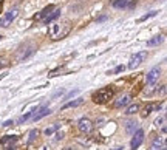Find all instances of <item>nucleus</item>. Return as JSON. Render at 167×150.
Here are the masks:
<instances>
[{"label": "nucleus", "mask_w": 167, "mask_h": 150, "mask_svg": "<svg viewBox=\"0 0 167 150\" xmlns=\"http://www.w3.org/2000/svg\"><path fill=\"white\" fill-rule=\"evenodd\" d=\"M110 98H113V88H110V87H104V88L98 90V91L93 94V102L98 104V105H102V104L108 102Z\"/></svg>", "instance_id": "obj_1"}, {"label": "nucleus", "mask_w": 167, "mask_h": 150, "mask_svg": "<svg viewBox=\"0 0 167 150\" xmlns=\"http://www.w3.org/2000/svg\"><path fill=\"white\" fill-rule=\"evenodd\" d=\"M146 59H147V51H139V53H136L135 56H131V59H130V62H128V68H130V70L138 68Z\"/></svg>", "instance_id": "obj_2"}, {"label": "nucleus", "mask_w": 167, "mask_h": 150, "mask_svg": "<svg viewBox=\"0 0 167 150\" xmlns=\"http://www.w3.org/2000/svg\"><path fill=\"white\" fill-rule=\"evenodd\" d=\"M17 14H19V9H17V8H14V9L8 11V12L0 19V28H6V27H9V23L17 17Z\"/></svg>", "instance_id": "obj_3"}, {"label": "nucleus", "mask_w": 167, "mask_h": 150, "mask_svg": "<svg viewBox=\"0 0 167 150\" xmlns=\"http://www.w3.org/2000/svg\"><path fill=\"white\" fill-rule=\"evenodd\" d=\"M144 143V130H135L133 132V138H131V141H130V146H131V149H138L141 144Z\"/></svg>", "instance_id": "obj_4"}, {"label": "nucleus", "mask_w": 167, "mask_h": 150, "mask_svg": "<svg viewBox=\"0 0 167 150\" xmlns=\"http://www.w3.org/2000/svg\"><path fill=\"white\" fill-rule=\"evenodd\" d=\"M33 53H34V48H31V46H23V48H20V50L17 51V54H16V62H22V60L28 59Z\"/></svg>", "instance_id": "obj_5"}, {"label": "nucleus", "mask_w": 167, "mask_h": 150, "mask_svg": "<svg viewBox=\"0 0 167 150\" xmlns=\"http://www.w3.org/2000/svg\"><path fill=\"white\" fill-rule=\"evenodd\" d=\"M160 76H161V68H160V67L152 68V70L147 73V85H155V84L158 82Z\"/></svg>", "instance_id": "obj_6"}, {"label": "nucleus", "mask_w": 167, "mask_h": 150, "mask_svg": "<svg viewBox=\"0 0 167 150\" xmlns=\"http://www.w3.org/2000/svg\"><path fill=\"white\" fill-rule=\"evenodd\" d=\"M78 128H79L81 133H90L91 128H93V124L88 118H81L79 122H78Z\"/></svg>", "instance_id": "obj_7"}, {"label": "nucleus", "mask_w": 167, "mask_h": 150, "mask_svg": "<svg viewBox=\"0 0 167 150\" xmlns=\"http://www.w3.org/2000/svg\"><path fill=\"white\" fill-rule=\"evenodd\" d=\"M50 113H51V110L48 109V105H45V107H37V110H36L34 114L31 116V119H33V122H37V121H41L42 118L48 116Z\"/></svg>", "instance_id": "obj_8"}, {"label": "nucleus", "mask_w": 167, "mask_h": 150, "mask_svg": "<svg viewBox=\"0 0 167 150\" xmlns=\"http://www.w3.org/2000/svg\"><path fill=\"white\" fill-rule=\"evenodd\" d=\"M130 101H131V96H130V94H122V96L116 98V101L113 102V107H115V109L125 107V105H128V104H130Z\"/></svg>", "instance_id": "obj_9"}, {"label": "nucleus", "mask_w": 167, "mask_h": 150, "mask_svg": "<svg viewBox=\"0 0 167 150\" xmlns=\"http://www.w3.org/2000/svg\"><path fill=\"white\" fill-rule=\"evenodd\" d=\"M54 8H56L54 5H48V6H45L41 12H37V14H34V16H33V19H34L36 22H41V20H43V19H45V17H46V16H48Z\"/></svg>", "instance_id": "obj_10"}, {"label": "nucleus", "mask_w": 167, "mask_h": 150, "mask_svg": "<svg viewBox=\"0 0 167 150\" xmlns=\"http://www.w3.org/2000/svg\"><path fill=\"white\" fill-rule=\"evenodd\" d=\"M82 104H84V98H76V99H73V101L67 102L65 105H62V107H60V110H67V109H74V107H79V105H82Z\"/></svg>", "instance_id": "obj_11"}, {"label": "nucleus", "mask_w": 167, "mask_h": 150, "mask_svg": "<svg viewBox=\"0 0 167 150\" xmlns=\"http://www.w3.org/2000/svg\"><path fill=\"white\" fill-rule=\"evenodd\" d=\"M163 40H164L163 34H156V36H153L152 39L147 40V46H158L160 43H163Z\"/></svg>", "instance_id": "obj_12"}, {"label": "nucleus", "mask_w": 167, "mask_h": 150, "mask_svg": "<svg viewBox=\"0 0 167 150\" xmlns=\"http://www.w3.org/2000/svg\"><path fill=\"white\" fill-rule=\"evenodd\" d=\"M59 16H60V9H56V8H54V9H53V11H51V12H50V14H48V16L43 19V22L48 25V23H51L53 20H56Z\"/></svg>", "instance_id": "obj_13"}, {"label": "nucleus", "mask_w": 167, "mask_h": 150, "mask_svg": "<svg viewBox=\"0 0 167 150\" xmlns=\"http://www.w3.org/2000/svg\"><path fill=\"white\" fill-rule=\"evenodd\" d=\"M136 127H138V122H135V121H128V122L125 124V132H127L128 135H133V132L136 130Z\"/></svg>", "instance_id": "obj_14"}, {"label": "nucleus", "mask_w": 167, "mask_h": 150, "mask_svg": "<svg viewBox=\"0 0 167 150\" xmlns=\"http://www.w3.org/2000/svg\"><path fill=\"white\" fill-rule=\"evenodd\" d=\"M164 146H166V143H164L163 139H160V138H155V139H153V143H152V149H153V150H156V149H166Z\"/></svg>", "instance_id": "obj_15"}, {"label": "nucleus", "mask_w": 167, "mask_h": 150, "mask_svg": "<svg viewBox=\"0 0 167 150\" xmlns=\"http://www.w3.org/2000/svg\"><path fill=\"white\" fill-rule=\"evenodd\" d=\"M153 110H155V104H147V105L144 107V110L141 112V116H142V118H147Z\"/></svg>", "instance_id": "obj_16"}, {"label": "nucleus", "mask_w": 167, "mask_h": 150, "mask_svg": "<svg viewBox=\"0 0 167 150\" xmlns=\"http://www.w3.org/2000/svg\"><path fill=\"white\" fill-rule=\"evenodd\" d=\"M36 110H37V107H36V109H33V110H30L28 113H25V114L19 119V124H23V122H26L28 119H31V116L34 114V112H36Z\"/></svg>", "instance_id": "obj_17"}, {"label": "nucleus", "mask_w": 167, "mask_h": 150, "mask_svg": "<svg viewBox=\"0 0 167 150\" xmlns=\"http://www.w3.org/2000/svg\"><path fill=\"white\" fill-rule=\"evenodd\" d=\"M139 110V104H131V105H128L127 107V110H125V114H135V113H138Z\"/></svg>", "instance_id": "obj_18"}, {"label": "nucleus", "mask_w": 167, "mask_h": 150, "mask_svg": "<svg viewBox=\"0 0 167 150\" xmlns=\"http://www.w3.org/2000/svg\"><path fill=\"white\" fill-rule=\"evenodd\" d=\"M59 127H60V124H59V122H57V124H53V125H50L48 128H45V135H46V136H51V135H53V133H54V132H56Z\"/></svg>", "instance_id": "obj_19"}, {"label": "nucleus", "mask_w": 167, "mask_h": 150, "mask_svg": "<svg viewBox=\"0 0 167 150\" xmlns=\"http://www.w3.org/2000/svg\"><path fill=\"white\" fill-rule=\"evenodd\" d=\"M156 14H158V11H150V12L144 14L142 17H139V19H138V23H141V22H144V20H147V19H150V17H155Z\"/></svg>", "instance_id": "obj_20"}, {"label": "nucleus", "mask_w": 167, "mask_h": 150, "mask_svg": "<svg viewBox=\"0 0 167 150\" xmlns=\"http://www.w3.org/2000/svg\"><path fill=\"white\" fill-rule=\"evenodd\" d=\"M113 8H125L127 6V0H113Z\"/></svg>", "instance_id": "obj_21"}, {"label": "nucleus", "mask_w": 167, "mask_h": 150, "mask_svg": "<svg viewBox=\"0 0 167 150\" xmlns=\"http://www.w3.org/2000/svg\"><path fill=\"white\" fill-rule=\"evenodd\" d=\"M125 70L124 65H118L115 70H110V71H107V75H119V73H122Z\"/></svg>", "instance_id": "obj_22"}, {"label": "nucleus", "mask_w": 167, "mask_h": 150, "mask_svg": "<svg viewBox=\"0 0 167 150\" xmlns=\"http://www.w3.org/2000/svg\"><path fill=\"white\" fill-rule=\"evenodd\" d=\"M37 136H39V130H37V128H36V130H31V132H30V138H28V143L31 144V143H33V141H34V139H36Z\"/></svg>", "instance_id": "obj_23"}, {"label": "nucleus", "mask_w": 167, "mask_h": 150, "mask_svg": "<svg viewBox=\"0 0 167 150\" xmlns=\"http://www.w3.org/2000/svg\"><path fill=\"white\" fill-rule=\"evenodd\" d=\"M78 93H79V88H76V90H73V91H70V93H68V94H67L65 98H62V99H71V98H73V96H76Z\"/></svg>", "instance_id": "obj_24"}, {"label": "nucleus", "mask_w": 167, "mask_h": 150, "mask_svg": "<svg viewBox=\"0 0 167 150\" xmlns=\"http://www.w3.org/2000/svg\"><path fill=\"white\" fill-rule=\"evenodd\" d=\"M164 121H166V118H164V116H163V118H158V119H156V121H155V124H156V125H158V127H160V125H161V127H163V125H164Z\"/></svg>", "instance_id": "obj_25"}, {"label": "nucleus", "mask_w": 167, "mask_h": 150, "mask_svg": "<svg viewBox=\"0 0 167 150\" xmlns=\"http://www.w3.org/2000/svg\"><path fill=\"white\" fill-rule=\"evenodd\" d=\"M64 93H65V90H64V88H60V90H57V91H56V93H54V94H53V98H54V99H56V98H57V96H62V94H64Z\"/></svg>", "instance_id": "obj_26"}, {"label": "nucleus", "mask_w": 167, "mask_h": 150, "mask_svg": "<svg viewBox=\"0 0 167 150\" xmlns=\"http://www.w3.org/2000/svg\"><path fill=\"white\" fill-rule=\"evenodd\" d=\"M12 124H14V121L8 119V121H5V122H3V127H9V125H12Z\"/></svg>", "instance_id": "obj_27"}, {"label": "nucleus", "mask_w": 167, "mask_h": 150, "mask_svg": "<svg viewBox=\"0 0 167 150\" xmlns=\"http://www.w3.org/2000/svg\"><path fill=\"white\" fill-rule=\"evenodd\" d=\"M127 6H128V8H135V6H136V0H133V2L127 3Z\"/></svg>", "instance_id": "obj_28"}, {"label": "nucleus", "mask_w": 167, "mask_h": 150, "mask_svg": "<svg viewBox=\"0 0 167 150\" xmlns=\"http://www.w3.org/2000/svg\"><path fill=\"white\" fill-rule=\"evenodd\" d=\"M56 135H57V136H56V141H59V139H62V138H64V135H62V133H56Z\"/></svg>", "instance_id": "obj_29"}, {"label": "nucleus", "mask_w": 167, "mask_h": 150, "mask_svg": "<svg viewBox=\"0 0 167 150\" xmlns=\"http://www.w3.org/2000/svg\"><path fill=\"white\" fill-rule=\"evenodd\" d=\"M105 19H107V17H105V16H102V17H99V19H98V22H102V20H105Z\"/></svg>", "instance_id": "obj_30"}, {"label": "nucleus", "mask_w": 167, "mask_h": 150, "mask_svg": "<svg viewBox=\"0 0 167 150\" xmlns=\"http://www.w3.org/2000/svg\"><path fill=\"white\" fill-rule=\"evenodd\" d=\"M2 65H5V62H3V59H0V67H2Z\"/></svg>", "instance_id": "obj_31"}, {"label": "nucleus", "mask_w": 167, "mask_h": 150, "mask_svg": "<svg viewBox=\"0 0 167 150\" xmlns=\"http://www.w3.org/2000/svg\"><path fill=\"white\" fill-rule=\"evenodd\" d=\"M0 12H2V2H0Z\"/></svg>", "instance_id": "obj_32"}, {"label": "nucleus", "mask_w": 167, "mask_h": 150, "mask_svg": "<svg viewBox=\"0 0 167 150\" xmlns=\"http://www.w3.org/2000/svg\"><path fill=\"white\" fill-rule=\"evenodd\" d=\"M0 40H2V36H0Z\"/></svg>", "instance_id": "obj_33"}]
</instances>
